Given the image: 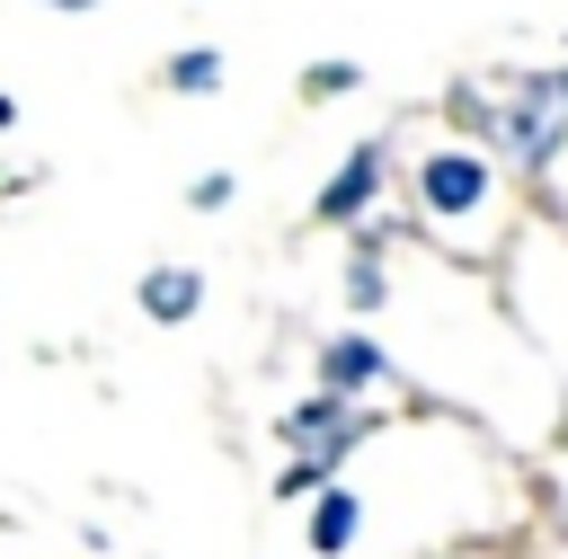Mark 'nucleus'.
Wrapping results in <instances>:
<instances>
[{
    "mask_svg": "<svg viewBox=\"0 0 568 559\" xmlns=\"http://www.w3.org/2000/svg\"><path fill=\"white\" fill-rule=\"evenodd\" d=\"M453 124L497 160L541 177L568 151V62L559 71H506L497 89H453Z\"/></svg>",
    "mask_w": 568,
    "mask_h": 559,
    "instance_id": "f257e3e1",
    "label": "nucleus"
},
{
    "mask_svg": "<svg viewBox=\"0 0 568 559\" xmlns=\"http://www.w3.org/2000/svg\"><path fill=\"white\" fill-rule=\"evenodd\" d=\"M408 195H417L426 222H470V213L497 195V160H488L479 142H444V151H426V160L408 169Z\"/></svg>",
    "mask_w": 568,
    "mask_h": 559,
    "instance_id": "f03ea898",
    "label": "nucleus"
},
{
    "mask_svg": "<svg viewBox=\"0 0 568 559\" xmlns=\"http://www.w3.org/2000/svg\"><path fill=\"white\" fill-rule=\"evenodd\" d=\"M275 435L302 453V461H320V470H337L364 435H373V417L355 408V399H337V390H311V399H293L284 417H275Z\"/></svg>",
    "mask_w": 568,
    "mask_h": 559,
    "instance_id": "7ed1b4c3",
    "label": "nucleus"
},
{
    "mask_svg": "<svg viewBox=\"0 0 568 559\" xmlns=\"http://www.w3.org/2000/svg\"><path fill=\"white\" fill-rule=\"evenodd\" d=\"M382 160H390V142H355V151L337 160V177L311 195V222H328V231L364 222V213H373V195H382Z\"/></svg>",
    "mask_w": 568,
    "mask_h": 559,
    "instance_id": "20e7f679",
    "label": "nucleus"
},
{
    "mask_svg": "<svg viewBox=\"0 0 568 559\" xmlns=\"http://www.w3.org/2000/svg\"><path fill=\"white\" fill-rule=\"evenodd\" d=\"M373 382H390V355H382L364 328H337V337L320 346V390H337V399H364Z\"/></svg>",
    "mask_w": 568,
    "mask_h": 559,
    "instance_id": "39448f33",
    "label": "nucleus"
},
{
    "mask_svg": "<svg viewBox=\"0 0 568 559\" xmlns=\"http://www.w3.org/2000/svg\"><path fill=\"white\" fill-rule=\"evenodd\" d=\"M133 302H142L160 328H178V319H195V302H204V275H195V266H142Z\"/></svg>",
    "mask_w": 568,
    "mask_h": 559,
    "instance_id": "423d86ee",
    "label": "nucleus"
},
{
    "mask_svg": "<svg viewBox=\"0 0 568 559\" xmlns=\"http://www.w3.org/2000/svg\"><path fill=\"white\" fill-rule=\"evenodd\" d=\"M355 532H364V497H355V488H328V497L311 506V550L337 559V550H355Z\"/></svg>",
    "mask_w": 568,
    "mask_h": 559,
    "instance_id": "0eeeda50",
    "label": "nucleus"
},
{
    "mask_svg": "<svg viewBox=\"0 0 568 559\" xmlns=\"http://www.w3.org/2000/svg\"><path fill=\"white\" fill-rule=\"evenodd\" d=\"M382 248H390V240L355 222V257H346V311H355V319L382 311Z\"/></svg>",
    "mask_w": 568,
    "mask_h": 559,
    "instance_id": "6e6552de",
    "label": "nucleus"
},
{
    "mask_svg": "<svg viewBox=\"0 0 568 559\" xmlns=\"http://www.w3.org/2000/svg\"><path fill=\"white\" fill-rule=\"evenodd\" d=\"M222 71H231V62H222L213 44H186V53H169V71H160V80H169L178 98H204V89H222Z\"/></svg>",
    "mask_w": 568,
    "mask_h": 559,
    "instance_id": "1a4fd4ad",
    "label": "nucleus"
},
{
    "mask_svg": "<svg viewBox=\"0 0 568 559\" xmlns=\"http://www.w3.org/2000/svg\"><path fill=\"white\" fill-rule=\"evenodd\" d=\"M355 80H364L355 62H311V71H302V98H337V89H355Z\"/></svg>",
    "mask_w": 568,
    "mask_h": 559,
    "instance_id": "9d476101",
    "label": "nucleus"
},
{
    "mask_svg": "<svg viewBox=\"0 0 568 559\" xmlns=\"http://www.w3.org/2000/svg\"><path fill=\"white\" fill-rule=\"evenodd\" d=\"M186 204H195V213H222V204H231V177H222V169H213V177H186Z\"/></svg>",
    "mask_w": 568,
    "mask_h": 559,
    "instance_id": "9b49d317",
    "label": "nucleus"
},
{
    "mask_svg": "<svg viewBox=\"0 0 568 559\" xmlns=\"http://www.w3.org/2000/svg\"><path fill=\"white\" fill-rule=\"evenodd\" d=\"M9 124H18V98H9V89H0V133H9Z\"/></svg>",
    "mask_w": 568,
    "mask_h": 559,
    "instance_id": "f8f14e48",
    "label": "nucleus"
},
{
    "mask_svg": "<svg viewBox=\"0 0 568 559\" xmlns=\"http://www.w3.org/2000/svg\"><path fill=\"white\" fill-rule=\"evenodd\" d=\"M44 9H98V0H44Z\"/></svg>",
    "mask_w": 568,
    "mask_h": 559,
    "instance_id": "ddd939ff",
    "label": "nucleus"
}]
</instances>
